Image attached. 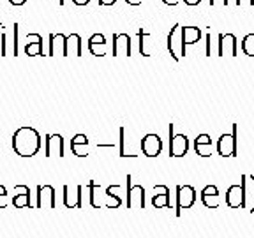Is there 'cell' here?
Returning <instances> with one entry per match:
<instances>
[{"instance_id": "cell-31", "label": "cell", "mask_w": 254, "mask_h": 238, "mask_svg": "<svg viewBox=\"0 0 254 238\" xmlns=\"http://www.w3.org/2000/svg\"><path fill=\"white\" fill-rule=\"evenodd\" d=\"M90 0H72V4H76V5H87Z\"/></svg>"}, {"instance_id": "cell-7", "label": "cell", "mask_w": 254, "mask_h": 238, "mask_svg": "<svg viewBox=\"0 0 254 238\" xmlns=\"http://www.w3.org/2000/svg\"><path fill=\"white\" fill-rule=\"evenodd\" d=\"M219 57H237L238 55V41L235 34H219Z\"/></svg>"}, {"instance_id": "cell-21", "label": "cell", "mask_w": 254, "mask_h": 238, "mask_svg": "<svg viewBox=\"0 0 254 238\" xmlns=\"http://www.w3.org/2000/svg\"><path fill=\"white\" fill-rule=\"evenodd\" d=\"M182 37L186 46L187 44H196L201 39V30H199V27H182Z\"/></svg>"}, {"instance_id": "cell-1", "label": "cell", "mask_w": 254, "mask_h": 238, "mask_svg": "<svg viewBox=\"0 0 254 238\" xmlns=\"http://www.w3.org/2000/svg\"><path fill=\"white\" fill-rule=\"evenodd\" d=\"M12 148L20 157H34L41 150V134L30 125H21L12 134Z\"/></svg>"}, {"instance_id": "cell-33", "label": "cell", "mask_w": 254, "mask_h": 238, "mask_svg": "<svg viewBox=\"0 0 254 238\" xmlns=\"http://www.w3.org/2000/svg\"><path fill=\"white\" fill-rule=\"evenodd\" d=\"M126 4H129V5H139V4H141V0H126Z\"/></svg>"}, {"instance_id": "cell-29", "label": "cell", "mask_w": 254, "mask_h": 238, "mask_svg": "<svg viewBox=\"0 0 254 238\" xmlns=\"http://www.w3.org/2000/svg\"><path fill=\"white\" fill-rule=\"evenodd\" d=\"M163 4L170 5V7H173V5H179L180 4V0H163Z\"/></svg>"}, {"instance_id": "cell-27", "label": "cell", "mask_w": 254, "mask_h": 238, "mask_svg": "<svg viewBox=\"0 0 254 238\" xmlns=\"http://www.w3.org/2000/svg\"><path fill=\"white\" fill-rule=\"evenodd\" d=\"M210 5H214V7H224V5H228V0H210Z\"/></svg>"}, {"instance_id": "cell-28", "label": "cell", "mask_w": 254, "mask_h": 238, "mask_svg": "<svg viewBox=\"0 0 254 238\" xmlns=\"http://www.w3.org/2000/svg\"><path fill=\"white\" fill-rule=\"evenodd\" d=\"M184 4L190 5V7H194V5H199V4H201V0H184Z\"/></svg>"}, {"instance_id": "cell-19", "label": "cell", "mask_w": 254, "mask_h": 238, "mask_svg": "<svg viewBox=\"0 0 254 238\" xmlns=\"http://www.w3.org/2000/svg\"><path fill=\"white\" fill-rule=\"evenodd\" d=\"M67 55L81 57V37L78 34L65 36V57Z\"/></svg>"}, {"instance_id": "cell-12", "label": "cell", "mask_w": 254, "mask_h": 238, "mask_svg": "<svg viewBox=\"0 0 254 238\" xmlns=\"http://www.w3.org/2000/svg\"><path fill=\"white\" fill-rule=\"evenodd\" d=\"M194 150L199 157H210L214 150V143L208 134H198L194 139Z\"/></svg>"}, {"instance_id": "cell-13", "label": "cell", "mask_w": 254, "mask_h": 238, "mask_svg": "<svg viewBox=\"0 0 254 238\" xmlns=\"http://www.w3.org/2000/svg\"><path fill=\"white\" fill-rule=\"evenodd\" d=\"M242 203H244V194H242V185H231L230 189L226 190V205L233 210L237 208H242Z\"/></svg>"}, {"instance_id": "cell-11", "label": "cell", "mask_w": 254, "mask_h": 238, "mask_svg": "<svg viewBox=\"0 0 254 238\" xmlns=\"http://www.w3.org/2000/svg\"><path fill=\"white\" fill-rule=\"evenodd\" d=\"M127 206L129 208H134V206L143 208L145 206V189L141 185H129V190H127Z\"/></svg>"}, {"instance_id": "cell-8", "label": "cell", "mask_w": 254, "mask_h": 238, "mask_svg": "<svg viewBox=\"0 0 254 238\" xmlns=\"http://www.w3.org/2000/svg\"><path fill=\"white\" fill-rule=\"evenodd\" d=\"M163 150V139L159 138L157 134L150 132V134H145L141 139V152L143 155L147 157H157Z\"/></svg>"}, {"instance_id": "cell-3", "label": "cell", "mask_w": 254, "mask_h": 238, "mask_svg": "<svg viewBox=\"0 0 254 238\" xmlns=\"http://www.w3.org/2000/svg\"><path fill=\"white\" fill-rule=\"evenodd\" d=\"M237 139H238V125L233 123V129H231L230 134H221V138L217 139V145H215L217 154L221 157H235L238 150Z\"/></svg>"}, {"instance_id": "cell-2", "label": "cell", "mask_w": 254, "mask_h": 238, "mask_svg": "<svg viewBox=\"0 0 254 238\" xmlns=\"http://www.w3.org/2000/svg\"><path fill=\"white\" fill-rule=\"evenodd\" d=\"M168 52L175 62H180L186 57V43H184L182 25L180 23H175L168 34Z\"/></svg>"}, {"instance_id": "cell-5", "label": "cell", "mask_w": 254, "mask_h": 238, "mask_svg": "<svg viewBox=\"0 0 254 238\" xmlns=\"http://www.w3.org/2000/svg\"><path fill=\"white\" fill-rule=\"evenodd\" d=\"M196 190L190 185H179L177 187V217H180L182 210H187L194 205Z\"/></svg>"}, {"instance_id": "cell-17", "label": "cell", "mask_w": 254, "mask_h": 238, "mask_svg": "<svg viewBox=\"0 0 254 238\" xmlns=\"http://www.w3.org/2000/svg\"><path fill=\"white\" fill-rule=\"evenodd\" d=\"M65 57V36L64 34H52L50 36V57Z\"/></svg>"}, {"instance_id": "cell-32", "label": "cell", "mask_w": 254, "mask_h": 238, "mask_svg": "<svg viewBox=\"0 0 254 238\" xmlns=\"http://www.w3.org/2000/svg\"><path fill=\"white\" fill-rule=\"evenodd\" d=\"M9 2H11L12 5H23L27 0H9Z\"/></svg>"}, {"instance_id": "cell-26", "label": "cell", "mask_w": 254, "mask_h": 238, "mask_svg": "<svg viewBox=\"0 0 254 238\" xmlns=\"http://www.w3.org/2000/svg\"><path fill=\"white\" fill-rule=\"evenodd\" d=\"M212 55V34L206 36V57Z\"/></svg>"}, {"instance_id": "cell-22", "label": "cell", "mask_w": 254, "mask_h": 238, "mask_svg": "<svg viewBox=\"0 0 254 238\" xmlns=\"http://www.w3.org/2000/svg\"><path fill=\"white\" fill-rule=\"evenodd\" d=\"M240 48L247 57H254V34H247L240 43Z\"/></svg>"}, {"instance_id": "cell-14", "label": "cell", "mask_w": 254, "mask_h": 238, "mask_svg": "<svg viewBox=\"0 0 254 238\" xmlns=\"http://www.w3.org/2000/svg\"><path fill=\"white\" fill-rule=\"evenodd\" d=\"M106 37L103 34H94V36L88 39V50H90L92 55L95 57H104L106 55Z\"/></svg>"}, {"instance_id": "cell-16", "label": "cell", "mask_w": 254, "mask_h": 238, "mask_svg": "<svg viewBox=\"0 0 254 238\" xmlns=\"http://www.w3.org/2000/svg\"><path fill=\"white\" fill-rule=\"evenodd\" d=\"M155 196L152 198V205L155 208H168L170 206V189L166 185H155Z\"/></svg>"}, {"instance_id": "cell-4", "label": "cell", "mask_w": 254, "mask_h": 238, "mask_svg": "<svg viewBox=\"0 0 254 238\" xmlns=\"http://www.w3.org/2000/svg\"><path fill=\"white\" fill-rule=\"evenodd\" d=\"M189 152V139L186 134H175V125L170 123V155L184 157Z\"/></svg>"}, {"instance_id": "cell-9", "label": "cell", "mask_w": 254, "mask_h": 238, "mask_svg": "<svg viewBox=\"0 0 254 238\" xmlns=\"http://www.w3.org/2000/svg\"><path fill=\"white\" fill-rule=\"evenodd\" d=\"M199 196H201V203L206 206V208L215 210V208H219V205H221V196H219V189L215 185L203 187L201 194Z\"/></svg>"}, {"instance_id": "cell-6", "label": "cell", "mask_w": 254, "mask_h": 238, "mask_svg": "<svg viewBox=\"0 0 254 238\" xmlns=\"http://www.w3.org/2000/svg\"><path fill=\"white\" fill-rule=\"evenodd\" d=\"M242 194H244V203L242 208H246L249 214H254V175H242Z\"/></svg>"}, {"instance_id": "cell-20", "label": "cell", "mask_w": 254, "mask_h": 238, "mask_svg": "<svg viewBox=\"0 0 254 238\" xmlns=\"http://www.w3.org/2000/svg\"><path fill=\"white\" fill-rule=\"evenodd\" d=\"M16 192H20L18 196H14L12 199V205L16 208H25V206H30V190L27 185H18L16 187Z\"/></svg>"}, {"instance_id": "cell-24", "label": "cell", "mask_w": 254, "mask_h": 238, "mask_svg": "<svg viewBox=\"0 0 254 238\" xmlns=\"http://www.w3.org/2000/svg\"><path fill=\"white\" fill-rule=\"evenodd\" d=\"M0 57H5V34L2 23H0Z\"/></svg>"}, {"instance_id": "cell-30", "label": "cell", "mask_w": 254, "mask_h": 238, "mask_svg": "<svg viewBox=\"0 0 254 238\" xmlns=\"http://www.w3.org/2000/svg\"><path fill=\"white\" fill-rule=\"evenodd\" d=\"M115 2H117V0H99V4L104 5V7H108V5H113Z\"/></svg>"}, {"instance_id": "cell-18", "label": "cell", "mask_w": 254, "mask_h": 238, "mask_svg": "<svg viewBox=\"0 0 254 238\" xmlns=\"http://www.w3.org/2000/svg\"><path fill=\"white\" fill-rule=\"evenodd\" d=\"M71 150L78 157H87L88 155V138L85 134H76L71 139Z\"/></svg>"}, {"instance_id": "cell-23", "label": "cell", "mask_w": 254, "mask_h": 238, "mask_svg": "<svg viewBox=\"0 0 254 238\" xmlns=\"http://www.w3.org/2000/svg\"><path fill=\"white\" fill-rule=\"evenodd\" d=\"M41 52H43V41H41V36L37 37V41H34V43H28L27 46H25V53L30 57H37L41 55Z\"/></svg>"}, {"instance_id": "cell-10", "label": "cell", "mask_w": 254, "mask_h": 238, "mask_svg": "<svg viewBox=\"0 0 254 238\" xmlns=\"http://www.w3.org/2000/svg\"><path fill=\"white\" fill-rule=\"evenodd\" d=\"M119 55L131 57V37L127 34H115L113 36V57Z\"/></svg>"}, {"instance_id": "cell-25", "label": "cell", "mask_w": 254, "mask_h": 238, "mask_svg": "<svg viewBox=\"0 0 254 238\" xmlns=\"http://www.w3.org/2000/svg\"><path fill=\"white\" fill-rule=\"evenodd\" d=\"M235 4H237L238 7H253L254 0H235Z\"/></svg>"}, {"instance_id": "cell-15", "label": "cell", "mask_w": 254, "mask_h": 238, "mask_svg": "<svg viewBox=\"0 0 254 238\" xmlns=\"http://www.w3.org/2000/svg\"><path fill=\"white\" fill-rule=\"evenodd\" d=\"M53 154L60 155V157L64 155V139L59 134H48L46 138V155L52 157Z\"/></svg>"}]
</instances>
